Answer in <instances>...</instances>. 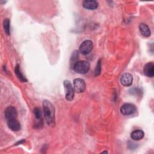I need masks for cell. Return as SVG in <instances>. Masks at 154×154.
Returning <instances> with one entry per match:
<instances>
[{
	"label": "cell",
	"instance_id": "3957f363",
	"mask_svg": "<svg viewBox=\"0 0 154 154\" xmlns=\"http://www.w3.org/2000/svg\"><path fill=\"white\" fill-rule=\"evenodd\" d=\"M65 91V97L67 101H72L74 98V88L69 80H65L63 82Z\"/></svg>",
	"mask_w": 154,
	"mask_h": 154
},
{
	"label": "cell",
	"instance_id": "8fae6325",
	"mask_svg": "<svg viewBox=\"0 0 154 154\" xmlns=\"http://www.w3.org/2000/svg\"><path fill=\"white\" fill-rule=\"evenodd\" d=\"M7 126L13 131H17L20 129V124L17 119L7 120Z\"/></svg>",
	"mask_w": 154,
	"mask_h": 154
},
{
	"label": "cell",
	"instance_id": "ac0fdd59",
	"mask_svg": "<svg viewBox=\"0 0 154 154\" xmlns=\"http://www.w3.org/2000/svg\"><path fill=\"white\" fill-rule=\"evenodd\" d=\"M100 71H101V59H99L94 70V76L99 75L100 73Z\"/></svg>",
	"mask_w": 154,
	"mask_h": 154
},
{
	"label": "cell",
	"instance_id": "d6986e66",
	"mask_svg": "<svg viewBox=\"0 0 154 154\" xmlns=\"http://www.w3.org/2000/svg\"><path fill=\"white\" fill-rule=\"evenodd\" d=\"M102 153H108V152L107 151H103V152H102Z\"/></svg>",
	"mask_w": 154,
	"mask_h": 154
},
{
	"label": "cell",
	"instance_id": "52a82bcc",
	"mask_svg": "<svg viewBox=\"0 0 154 154\" xmlns=\"http://www.w3.org/2000/svg\"><path fill=\"white\" fill-rule=\"evenodd\" d=\"M17 111L13 106H8L5 110V117L7 120L17 119Z\"/></svg>",
	"mask_w": 154,
	"mask_h": 154
},
{
	"label": "cell",
	"instance_id": "8992f818",
	"mask_svg": "<svg viewBox=\"0 0 154 154\" xmlns=\"http://www.w3.org/2000/svg\"><path fill=\"white\" fill-rule=\"evenodd\" d=\"M120 112L125 116H129V115H132L134 113H135V111H136V108L135 106L132 104V103H126L123 104L121 108H120Z\"/></svg>",
	"mask_w": 154,
	"mask_h": 154
},
{
	"label": "cell",
	"instance_id": "2e32d148",
	"mask_svg": "<svg viewBox=\"0 0 154 154\" xmlns=\"http://www.w3.org/2000/svg\"><path fill=\"white\" fill-rule=\"evenodd\" d=\"M3 27L5 34L7 35L10 34V21L8 19L6 18L3 20Z\"/></svg>",
	"mask_w": 154,
	"mask_h": 154
},
{
	"label": "cell",
	"instance_id": "5b68a950",
	"mask_svg": "<svg viewBox=\"0 0 154 154\" xmlns=\"http://www.w3.org/2000/svg\"><path fill=\"white\" fill-rule=\"evenodd\" d=\"M86 88L85 82L83 79L76 78L73 80V88L75 91L78 93H82Z\"/></svg>",
	"mask_w": 154,
	"mask_h": 154
},
{
	"label": "cell",
	"instance_id": "30bf717a",
	"mask_svg": "<svg viewBox=\"0 0 154 154\" xmlns=\"http://www.w3.org/2000/svg\"><path fill=\"white\" fill-rule=\"evenodd\" d=\"M98 5V2L95 0H85L82 2L83 7L88 10H95L97 8Z\"/></svg>",
	"mask_w": 154,
	"mask_h": 154
},
{
	"label": "cell",
	"instance_id": "7a4b0ae2",
	"mask_svg": "<svg viewBox=\"0 0 154 154\" xmlns=\"http://www.w3.org/2000/svg\"><path fill=\"white\" fill-rule=\"evenodd\" d=\"M90 67V64L86 61H78L73 66V70L78 73L85 74L88 72Z\"/></svg>",
	"mask_w": 154,
	"mask_h": 154
},
{
	"label": "cell",
	"instance_id": "9a60e30c",
	"mask_svg": "<svg viewBox=\"0 0 154 154\" xmlns=\"http://www.w3.org/2000/svg\"><path fill=\"white\" fill-rule=\"evenodd\" d=\"M14 72L16 75V76H17V78L22 81V82H26L27 79H26V78L23 76V75L21 71H20V66L19 64H17L15 66L14 68Z\"/></svg>",
	"mask_w": 154,
	"mask_h": 154
},
{
	"label": "cell",
	"instance_id": "7c38bea8",
	"mask_svg": "<svg viewBox=\"0 0 154 154\" xmlns=\"http://www.w3.org/2000/svg\"><path fill=\"white\" fill-rule=\"evenodd\" d=\"M139 30L140 31V33L141 35L145 37H148L151 34V31L149 28V26L143 23H141L139 25Z\"/></svg>",
	"mask_w": 154,
	"mask_h": 154
},
{
	"label": "cell",
	"instance_id": "4fadbf2b",
	"mask_svg": "<svg viewBox=\"0 0 154 154\" xmlns=\"http://www.w3.org/2000/svg\"><path fill=\"white\" fill-rule=\"evenodd\" d=\"M144 136V132L141 129H136L133 131L131 134V137L135 141L141 140Z\"/></svg>",
	"mask_w": 154,
	"mask_h": 154
},
{
	"label": "cell",
	"instance_id": "ba28073f",
	"mask_svg": "<svg viewBox=\"0 0 154 154\" xmlns=\"http://www.w3.org/2000/svg\"><path fill=\"white\" fill-rule=\"evenodd\" d=\"M144 74L149 78H152L154 76V64L153 62L146 63L143 67Z\"/></svg>",
	"mask_w": 154,
	"mask_h": 154
},
{
	"label": "cell",
	"instance_id": "277c9868",
	"mask_svg": "<svg viewBox=\"0 0 154 154\" xmlns=\"http://www.w3.org/2000/svg\"><path fill=\"white\" fill-rule=\"evenodd\" d=\"M93 48V42L90 40H86L84 41L79 46V51L83 55H87L90 53Z\"/></svg>",
	"mask_w": 154,
	"mask_h": 154
},
{
	"label": "cell",
	"instance_id": "6da1fadb",
	"mask_svg": "<svg viewBox=\"0 0 154 154\" xmlns=\"http://www.w3.org/2000/svg\"><path fill=\"white\" fill-rule=\"evenodd\" d=\"M44 117L46 123L50 126H54L55 124V108L52 103L46 99H44L42 102Z\"/></svg>",
	"mask_w": 154,
	"mask_h": 154
},
{
	"label": "cell",
	"instance_id": "9c48e42d",
	"mask_svg": "<svg viewBox=\"0 0 154 154\" xmlns=\"http://www.w3.org/2000/svg\"><path fill=\"white\" fill-rule=\"evenodd\" d=\"M133 76L131 73H125L123 74L120 78V82L123 86L129 87L132 84Z\"/></svg>",
	"mask_w": 154,
	"mask_h": 154
},
{
	"label": "cell",
	"instance_id": "5bb4252c",
	"mask_svg": "<svg viewBox=\"0 0 154 154\" xmlns=\"http://www.w3.org/2000/svg\"><path fill=\"white\" fill-rule=\"evenodd\" d=\"M34 114L35 116V118L37 120V121L38 122L37 123V126L42 125H43V121H42V114L40 109L39 108L35 107L34 109Z\"/></svg>",
	"mask_w": 154,
	"mask_h": 154
},
{
	"label": "cell",
	"instance_id": "e0dca14e",
	"mask_svg": "<svg viewBox=\"0 0 154 154\" xmlns=\"http://www.w3.org/2000/svg\"><path fill=\"white\" fill-rule=\"evenodd\" d=\"M78 51H75L73 52L72 54V57L70 58V64L71 65V66L73 67V65L75 64V63L76 62V60L78 59Z\"/></svg>",
	"mask_w": 154,
	"mask_h": 154
}]
</instances>
